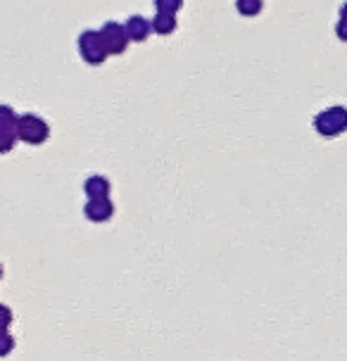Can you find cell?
Returning <instances> with one entry per match:
<instances>
[{"instance_id":"6da1fadb","label":"cell","mask_w":347,"mask_h":361,"mask_svg":"<svg viewBox=\"0 0 347 361\" xmlns=\"http://www.w3.org/2000/svg\"><path fill=\"white\" fill-rule=\"evenodd\" d=\"M17 138H22L24 143L29 145H41L48 140L50 135V126L46 119L36 117V114H22L17 117V126H15Z\"/></svg>"},{"instance_id":"7a4b0ae2","label":"cell","mask_w":347,"mask_h":361,"mask_svg":"<svg viewBox=\"0 0 347 361\" xmlns=\"http://www.w3.org/2000/svg\"><path fill=\"white\" fill-rule=\"evenodd\" d=\"M314 128H317L319 135H326V138H333V135H340L347 131V109L345 107H329L324 112L317 114L314 119Z\"/></svg>"},{"instance_id":"3957f363","label":"cell","mask_w":347,"mask_h":361,"mask_svg":"<svg viewBox=\"0 0 347 361\" xmlns=\"http://www.w3.org/2000/svg\"><path fill=\"white\" fill-rule=\"evenodd\" d=\"M79 53L88 64H102L107 57H110L105 43H102L100 31H95V29H86L79 36Z\"/></svg>"},{"instance_id":"277c9868","label":"cell","mask_w":347,"mask_h":361,"mask_svg":"<svg viewBox=\"0 0 347 361\" xmlns=\"http://www.w3.org/2000/svg\"><path fill=\"white\" fill-rule=\"evenodd\" d=\"M98 31H100L102 43H105V48L110 55H121L126 50L128 41H131L126 34V27L124 24H117V22H105L102 29H98Z\"/></svg>"},{"instance_id":"5b68a950","label":"cell","mask_w":347,"mask_h":361,"mask_svg":"<svg viewBox=\"0 0 347 361\" xmlns=\"http://www.w3.org/2000/svg\"><path fill=\"white\" fill-rule=\"evenodd\" d=\"M83 214H86L91 221H107L114 214V204L110 202V197H91L83 207Z\"/></svg>"},{"instance_id":"8992f818","label":"cell","mask_w":347,"mask_h":361,"mask_svg":"<svg viewBox=\"0 0 347 361\" xmlns=\"http://www.w3.org/2000/svg\"><path fill=\"white\" fill-rule=\"evenodd\" d=\"M124 27H126L128 38H131V41H136V43L145 41V38L152 34V24L147 22L145 17H140V15L128 17V22L124 24Z\"/></svg>"},{"instance_id":"52a82bcc","label":"cell","mask_w":347,"mask_h":361,"mask_svg":"<svg viewBox=\"0 0 347 361\" xmlns=\"http://www.w3.org/2000/svg\"><path fill=\"white\" fill-rule=\"evenodd\" d=\"M110 180L105 176H88L86 183H83V190H86L88 197H110Z\"/></svg>"},{"instance_id":"ba28073f","label":"cell","mask_w":347,"mask_h":361,"mask_svg":"<svg viewBox=\"0 0 347 361\" xmlns=\"http://www.w3.org/2000/svg\"><path fill=\"white\" fill-rule=\"evenodd\" d=\"M152 31L159 36H166L176 29V15H169V12H157L155 19H152Z\"/></svg>"},{"instance_id":"9c48e42d","label":"cell","mask_w":347,"mask_h":361,"mask_svg":"<svg viewBox=\"0 0 347 361\" xmlns=\"http://www.w3.org/2000/svg\"><path fill=\"white\" fill-rule=\"evenodd\" d=\"M15 126H17L15 109L8 105H0V131H15Z\"/></svg>"},{"instance_id":"30bf717a","label":"cell","mask_w":347,"mask_h":361,"mask_svg":"<svg viewBox=\"0 0 347 361\" xmlns=\"http://www.w3.org/2000/svg\"><path fill=\"white\" fill-rule=\"evenodd\" d=\"M236 8L241 15L255 17V15H260V10H262V0H236Z\"/></svg>"},{"instance_id":"8fae6325","label":"cell","mask_w":347,"mask_h":361,"mask_svg":"<svg viewBox=\"0 0 347 361\" xmlns=\"http://www.w3.org/2000/svg\"><path fill=\"white\" fill-rule=\"evenodd\" d=\"M157 12H169V15H176L178 10L183 8V0H155Z\"/></svg>"},{"instance_id":"7c38bea8","label":"cell","mask_w":347,"mask_h":361,"mask_svg":"<svg viewBox=\"0 0 347 361\" xmlns=\"http://www.w3.org/2000/svg\"><path fill=\"white\" fill-rule=\"evenodd\" d=\"M12 350H15V338L8 331H3L0 333V357H8Z\"/></svg>"},{"instance_id":"4fadbf2b","label":"cell","mask_w":347,"mask_h":361,"mask_svg":"<svg viewBox=\"0 0 347 361\" xmlns=\"http://www.w3.org/2000/svg\"><path fill=\"white\" fill-rule=\"evenodd\" d=\"M17 133L15 131H0V152H10L15 147Z\"/></svg>"},{"instance_id":"5bb4252c","label":"cell","mask_w":347,"mask_h":361,"mask_svg":"<svg viewBox=\"0 0 347 361\" xmlns=\"http://www.w3.org/2000/svg\"><path fill=\"white\" fill-rule=\"evenodd\" d=\"M10 324H12V309L5 307V305H0V333L8 331Z\"/></svg>"},{"instance_id":"9a60e30c","label":"cell","mask_w":347,"mask_h":361,"mask_svg":"<svg viewBox=\"0 0 347 361\" xmlns=\"http://www.w3.org/2000/svg\"><path fill=\"white\" fill-rule=\"evenodd\" d=\"M336 34H338L340 41L347 43V19L340 17V22H338V27H336Z\"/></svg>"},{"instance_id":"2e32d148","label":"cell","mask_w":347,"mask_h":361,"mask_svg":"<svg viewBox=\"0 0 347 361\" xmlns=\"http://www.w3.org/2000/svg\"><path fill=\"white\" fill-rule=\"evenodd\" d=\"M340 17L347 19V3H343V8H340Z\"/></svg>"},{"instance_id":"e0dca14e","label":"cell","mask_w":347,"mask_h":361,"mask_svg":"<svg viewBox=\"0 0 347 361\" xmlns=\"http://www.w3.org/2000/svg\"><path fill=\"white\" fill-rule=\"evenodd\" d=\"M0 276H3V267H0Z\"/></svg>"}]
</instances>
